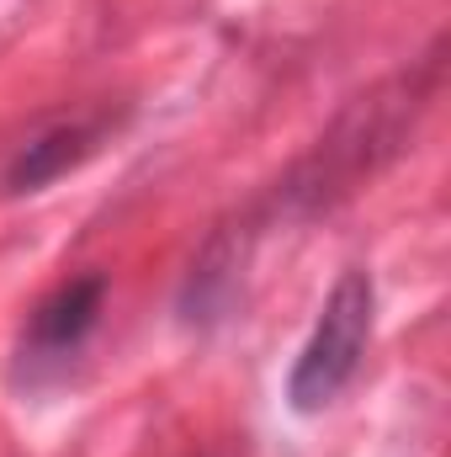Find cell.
Returning a JSON list of instances; mask_svg holds the SVG:
<instances>
[{
  "label": "cell",
  "instance_id": "obj_1",
  "mask_svg": "<svg viewBox=\"0 0 451 457\" xmlns=\"http://www.w3.org/2000/svg\"><path fill=\"white\" fill-rule=\"evenodd\" d=\"M447 43L436 37L420 59H409L404 70H393L382 86H372L366 96H356L345 112L324 128V138L239 219L234 228H218L202 255L192 261L186 282H181V320L186 325H218L228 320L234 298H239V282H244V266H250V250L266 228L276 224H308L319 213L340 208L350 192H361L382 165H393L404 154V144L414 138L420 117L430 112L436 91H441V75H447Z\"/></svg>",
  "mask_w": 451,
  "mask_h": 457
},
{
  "label": "cell",
  "instance_id": "obj_2",
  "mask_svg": "<svg viewBox=\"0 0 451 457\" xmlns=\"http://www.w3.org/2000/svg\"><path fill=\"white\" fill-rule=\"evenodd\" d=\"M372 330H377V282L366 266H345L319 303V320H314L303 351L292 356L287 410L324 415L330 404H340L372 351Z\"/></svg>",
  "mask_w": 451,
  "mask_h": 457
},
{
  "label": "cell",
  "instance_id": "obj_3",
  "mask_svg": "<svg viewBox=\"0 0 451 457\" xmlns=\"http://www.w3.org/2000/svg\"><path fill=\"white\" fill-rule=\"evenodd\" d=\"M107 298H112L107 271H80V277H64L59 287H48L16 336V383L48 388L59 378H70V367L91 351L96 330H102Z\"/></svg>",
  "mask_w": 451,
  "mask_h": 457
},
{
  "label": "cell",
  "instance_id": "obj_4",
  "mask_svg": "<svg viewBox=\"0 0 451 457\" xmlns=\"http://www.w3.org/2000/svg\"><path fill=\"white\" fill-rule=\"evenodd\" d=\"M112 133H117V117L107 112V107L91 112V117H59V122L27 133V138L16 144V154H11L5 170H0V187H5L11 197H32V192L53 187L59 176L80 170Z\"/></svg>",
  "mask_w": 451,
  "mask_h": 457
}]
</instances>
